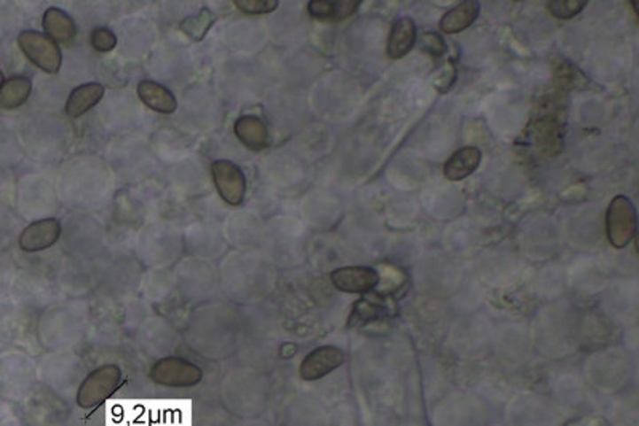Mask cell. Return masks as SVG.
<instances>
[{"mask_svg":"<svg viewBox=\"0 0 639 426\" xmlns=\"http://www.w3.org/2000/svg\"><path fill=\"white\" fill-rule=\"evenodd\" d=\"M360 0H339V2H308V15L322 21H342L355 15L360 9Z\"/></svg>","mask_w":639,"mask_h":426,"instance_id":"5bb4252c","label":"cell"},{"mask_svg":"<svg viewBox=\"0 0 639 426\" xmlns=\"http://www.w3.org/2000/svg\"><path fill=\"white\" fill-rule=\"evenodd\" d=\"M558 74H561L558 83L565 89H577V75H582L574 66H569V69L561 67V69H558Z\"/></svg>","mask_w":639,"mask_h":426,"instance_id":"cb8c5ba5","label":"cell"},{"mask_svg":"<svg viewBox=\"0 0 639 426\" xmlns=\"http://www.w3.org/2000/svg\"><path fill=\"white\" fill-rule=\"evenodd\" d=\"M61 236V224L57 219H42L26 227L19 236V248L26 252L49 250Z\"/></svg>","mask_w":639,"mask_h":426,"instance_id":"ba28073f","label":"cell"},{"mask_svg":"<svg viewBox=\"0 0 639 426\" xmlns=\"http://www.w3.org/2000/svg\"><path fill=\"white\" fill-rule=\"evenodd\" d=\"M18 45L27 59L43 73H59L63 65L61 50L45 34L25 31L18 35Z\"/></svg>","mask_w":639,"mask_h":426,"instance_id":"3957f363","label":"cell"},{"mask_svg":"<svg viewBox=\"0 0 639 426\" xmlns=\"http://www.w3.org/2000/svg\"><path fill=\"white\" fill-rule=\"evenodd\" d=\"M235 136L251 151H262L269 145V129L260 117L245 115L235 121Z\"/></svg>","mask_w":639,"mask_h":426,"instance_id":"8fae6325","label":"cell"},{"mask_svg":"<svg viewBox=\"0 0 639 426\" xmlns=\"http://www.w3.org/2000/svg\"><path fill=\"white\" fill-rule=\"evenodd\" d=\"M638 228L636 208L628 197L617 195L609 203L606 213V234L615 250H623L630 244Z\"/></svg>","mask_w":639,"mask_h":426,"instance_id":"6da1fadb","label":"cell"},{"mask_svg":"<svg viewBox=\"0 0 639 426\" xmlns=\"http://www.w3.org/2000/svg\"><path fill=\"white\" fill-rule=\"evenodd\" d=\"M456 77H457L456 66H454L453 63H446L445 66L440 67V73H438L437 77H435V83H433V85H435V89H437L440 93H446L448 89L453 87Z\"/></svg>","mask_w":639,"mask_h":426,"instance_id":"603a6c76","label":"cell"},{"mask_svg":"<svg viewBox=\"0 0 639 426\" xmlns=\"http://www.w3.org/2000/svg\"><path fill=\"white\" fill-rule=\"evenodd\" d=\"M213 182L218 189L221 198L230 206L242 205L246 192V177L240 167L229 160L213 161L211 165Z\"/></svg>","mask_w":639,"mask_h":426,"instance_id":"5b68a950","label":"cell"},{"mask_svg":"<svg viewBox=\"0 0 639 426\" xmlns=\"http://www.w3.org/2000/svg\"><path fill=\"white\" fill-rule=\"evenodd\" d=\"M105 97V87L101 83H87L73 89L69 99L66 103V112L71 119L82 117L89 112Z\"/></svg>","mask_w":639,"mask_h":426,"instance_id":"4fadbf2b","label":"cell"},{"mask_svg":"<svg viewBox=\"0 0 639 426\" xmlns=\"http://www.w3.org/2000/svg\"><path fill=\"white\" fill-rule=\"evenodd\" d=\"M214 19L216 18L211 10L202 9L181 23V31L187 34L192 41L200 42L208 34L211 26L214 25Z\"/></svg>","mask_w":639,"mask_h":426,"instance_id":"ac0fdd59","label":"cell"},{"mask_svg":"<svg viewBox=\"0 0 639 426\" xmlns=\"http://www.w3.org/2000/svg\"><path fill=\"white\" fill-rule=\"evenodd\" d=\"M33 83L27 77H13L4 81L0 89V107L2 109H17L29 99Z\"/></svg>","mask_w":639,"mask_h":426,"instance_id":"e0dca14e","label":"cell"},{"mask_svg":"<svg viewBox=\"0 0 639 426\" xmlns=\"http://www.w3.org/2000/svg\"><path fill=\"white\" fill-rule=\"evenodd\" d=\"M121 383V369L115 364H105L93 370L89 377L82 382L77 402L82 409H93L107 401Z\"/></svg>","mask_w":639,"mask_h":426,"instance_id":"7a4b0ae2","label":"cell"},{"mask_svg":"<svg viewBox=\"0 0 639 426\" xmlns=\"http://www.w3.org/2000/svg\"><path fill=\"white\" fill-rule=\"evenodd\" d=\"M417 41V27L411 18H398L390 29L387 55L392 59L405 58Z\"/></svg>","mask_w":639,"mask_h":426,"instance_id":"9c48e42d","label":"cell"},{"mask_svg":"<svg viewBox=\"0 0 639 426\" xmlns=\"http://www.w3.org/2000/svg\"><path fill=\"white\" fill-rule=\"evenodd\" d=\"M149 377L159 385L189 388L202 382L203 372L194 362L183 358H163L151 368Z\"/></svg>","mask_w":639,"mask_h":426,"instance_id":"277c9868","label":"cell"},{"mask_svg":"<svg viewBox=\"0 0 639 426\" xmlns=\"http://www.w3.org/2000/svg\"><path fill=\"white\" fill-rule=\"evenodd\" d=\"M481 159H483V153L475 145H469V147H464L461 151H457L451 155L449 160L446 161L445 168H443L446 179L456 182V181H462V179L469 177L477 171Z\"/></svg>","mask_w":639,"mask_h":426,"instance_id":"30bf717a","label":"cell"},{"mask_svg":"<svg viewBox=\"0 0 639 426\" xmlns=\"http://www.w3.org/2000/svg\"><path fill=\"white\" fill-rule=\"evenodd\" d=\"M234 4L248 15H266L278 9V0H235Z\"/></svg>","mask_w":639,"mask_h":426,"instance_id":"44dd1931","label":"cell"},{"mask_svg":"<svg viewBox=\"0 0 639 426\" xmlns=\"http://www.w3.org/2000/svg\"><path fill=\"white\" fill-rule=\"evenodd\" d=\"M419 47L422 51L429 53L430 57L433 59H440L441 57H445L448 47H446V42L441 34L435 33V31H427V33H422L419 35Z\"/></svg>","mask_w":639,"mask_h":426,"instance_id":"ffe728a7","label":"cell"},{"mask_svg":"<svg viewBox=\"0 0 639 426\" xmlns=\"http://www.w3.org/2000/svg\"><path fill=\"white\" fill-rule=\"evenodd\" d=\"M90 41H91L93 49L99 51V53H109V51H113V50L115 49V45H117L115 34H113V31H109V29H105V27L95 29V31L91 33Z\"/></svg>","mask_w":639,"mask_h":426,"instance_id":"7402d4cb","label":"cell"},{"mask_svg":"<svg viewBox=\"0 0 639 426\" xmlns=\"http://www.w3.org/2000/svg\"><path fill=\"white\" fill-rule=\"evenodd\" d=\"M479 13V4L473 0H465L453 10L445 13L440 21V29L445 34H457L465 31L467 27L477 21Z\"/></svg>","mask_w":639,"mask_h":426,"instance_id":"9a60e30c","label":"cell"},{"mask_svg":"<svg viewBox=\"0 0 639 426\" xmlns=\"http://www.w3.org/2000/svg\"><path fill=\"white\" fill-rule=\"evenodd\" d=\"M138 97L147 107L160 113L176 112L178 103L170 89L152 81H139Z\"/></svg>","mask_w":639,"mask_h":426,"instance_id":"7c38bea8","label":"cell"},{"mask_svg":"<svg viewBox=\"0 0 639 426\" xmlns=\"http://www.w3.org/2000/svg\"><path fill=\"white\" fill-rule=\"evenodd\" d=\"M551 15L558 19H571L579 15L588 4L585 0H551L547 4Z\"/></svg>","mask_w":639,"mask_h":426,"instance_id":"d6986e66","label":"cell"},{"mask_svg":"<svg viewBox=\"0 0 639 426\" xmlns=\"http://www.w3.org/2000/svg\"><path fill=\"white\" fill-rule=\"evenodd\" d=\"M346 362V353L339 346L323 345L312 350L300 362V377L308 382L320 380Z\"/></svg>","mask_w":639,"mask_h":426,"instance_id":"8992f818","label":"cell"},{"mask_svg":"<svg viewBox=\"0 0 639 426\" xmlns=\"http://www.w3.org/2000/svg\"><path fill=\"white\" fill-rule=\"evenodd\" d=\"M2 85H4V74L0 71V89H2Z\"/></svg>","mask_w":639,"mask_h":426,"instance_id":"d4e9b609","label":"cell"},{"mask_svg":"<svg viewBox=\"0 0 639 426\" xmlns=\"http://www.w3.org/2000/svg\"><path fill=\"white\" fill-rule=\"evenodd\" d=\"M43 29L55 43H69L75 39L77 29L73 18L59 9H49L43 13Z\"/></svg>","mask_w":639,"mask_h":426,"instance_id":"2e32d148","label":"cell"},{"mask_svg":"<svg viewBox=\"0 0 639 426\" xmlns=\"http://www.w3.org/2000/svg\"><path fill=\"white\" fill-rule=\"evenodd\" d=\"M379 282L378 270L371 267H342L331 274L332 286L347 294H368Z\"/></svg>","mask_w":639,"mask_h":426,"instance_id":"52a82bcc","label":"cell"}]
</instances>
